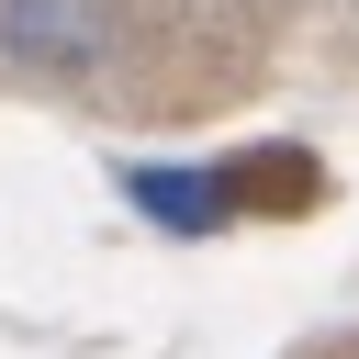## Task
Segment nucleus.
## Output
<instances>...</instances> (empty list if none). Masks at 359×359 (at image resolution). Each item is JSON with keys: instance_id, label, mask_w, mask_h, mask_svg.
Here are the masks:
<instances>
[{"instance_id": "f257e3e1", "label": "nucleus", "mask_w": 359, "mask_h": 359, "mask_svg": "<svg viewBox=\"0 0 359 359\" xmlns=\"http://www.w3.org/2000/svg\"><path fill=\"white\" fill-rule=\"evenodd\" d=\"M157 224H180V236H213L224 213H236V180H213V168H135L123 180Z\"/></svg>"}]
</instances>
